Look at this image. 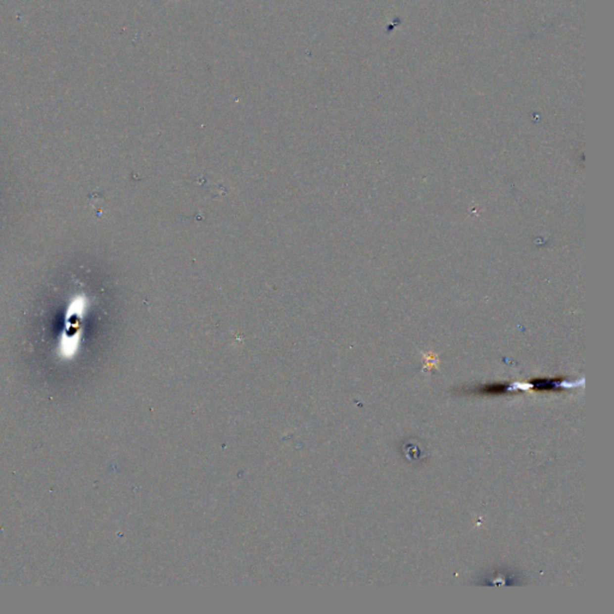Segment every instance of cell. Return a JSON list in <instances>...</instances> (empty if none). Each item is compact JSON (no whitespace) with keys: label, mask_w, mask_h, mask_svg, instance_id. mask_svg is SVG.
<instances>
[{"label":"cell","mask_w":614,"mask_h":614,"mask_svg":"<svg viewBox=\"0 0 614 614\" xmlns=\"http://www.w3.org/2000/svg\"><path fill=\"white\" fill-rule=\"evenodd\" d=\"M509 390V384H486V385L477 387L475 389V392L476 394H482V395H502L508 392Z\"/></svg>","instance_id":"1"},{"label":"cell","mask_w":614,"mask_h":614,"mask_svg":"<svg viewBox=\"0 0 614 614\" xmlns=\"http://www.w3.org/2000/svg\"><path fill=\"white\" fill-rule=\"evenodd\" d=\"M530 385L535 390L539 391H552L557 390V386L559 385V380H551V379H534L530 381Z\"/></svg>","instance_id":"2"}]
</instances>
